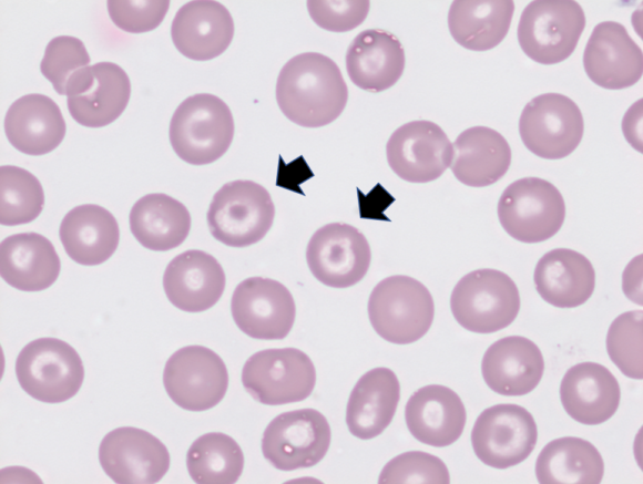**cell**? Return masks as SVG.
<instances>
[{
	"label": "cell",
	"mask_w": 643,
	"mask_h": 484,
	"mask_svg": "<svg viewBox=\"0 0 643 484\" xmlns=\"http://www.w3.org/2000/svg\"><path fill=\"white\" fill-rule=\"evenodd\" d=\"M276 101L283 114L303 127L334 122L348 101V87L338 65L327 55L304 52L282 68Z\"/></svg>",
	"instance_id": "obj_1"
},
{
	"label": "cell",
	"mask_w": 643,
	"mask_h": 484,
	"mask_svg": "<svg viewBox=\"0 0 643 484\" xmlns=\"http://www.w3.org/2000/svg\"><path fill=\"white\" fill-rule=\"evenodd\" d=\"M169 136L182 161L192 165L213 163L226 153L233 141V114L216 95H191L173 113Z\"/></svg>",
	"instance_id": "obj_2"
},
{
	"label": "cell",
	"mask_w": 643,
	"mask_h": 484,
	"mask_svg": "<svg viewBox=\"0 0 643 484\" xmlns=\"http://www.w3.org/2000/svg\"><path fill=\"white\" fill-rule=\"evenodd\" d=\"M368 317L378 336L396 344L412 343L430 329L433 298L415 278L395 275L380 280L368 300Z\"/></svg>",
	"instance_id": "obj_3"
},
{
	"label": "cell",
	"mask_w": 643,
	"mask_h": 484,
	"mask_svg": "<svg viewBox=\"0 0 643 484\" xmlns=\"http://www.w3.org/2000/svg\"><path fill=\"white\" fill-rule=\"evenodd\" d=\"M275 206L268 190L253 182L236 179L213 196L206 219L212 236L229 247H247L271 229Z\"/></svg>",
	"instance_id": "obj_4"
},
{
	"label": "cell",
	"mask_w": 643,
	"mask_h": 484,
	"mask_svg": "<svg viewBox=\"0 0 643 484\" xmlns=\"http://www.w3.org/2000/svg\"><path fill=\"white\" fill-rule=\"evenodd\" d=\"M450 308L456 321L476 333H492L510 326L520 310L516 282L497 269H476L455 286Z\"/></svg>",
	"instance_id": "obj_5"
},
{
	"label": "cell",
	"mask_w": 643,
	"mask_h": 484,
	"mask_svg": "<svg viewBox=\"0 0 643 484\" xmlns=\"http://www.w3.org/2000/svg\"><path fill=\"white\" fill-rule=\"evenodd\" d=\"M14 369L22 390L45 403L71 399L84 380L79 353L58 338H39L25 344L17 357Z\"/></svg>",
	"instance_id": "obj_6"
},
{
	"label": "cell",
	"mask_w": 643,
	"mask_h": 484,
	"mask_svg": "<svg viewBox=\"0 0 643 484\" xmlns=\"http://www.w3.org/2000/svg\"><path fill=\"white\" fill-rule=\"evenodd\" d=\"M584 28L585 14L579 2L531 1L521 13L517 38L527 56L552 65L573 53Z\"/></svg>",
	"instance_id": "obj_7"
},
{
	"label": "cell",
	"mask_w": 643,
	"mask_h": 484,
	"mask_svg": "<svg viewBox=\"0 0 643 484\" xmlns=\"http://www.w3.org/2000/svg\"><path fill=\"white\" fill-rule=\"evenodd\" d=\"M498 218L512 238L527 244L554 236L565 218L560 190L540 177H523L506 187L498 202Z\"/></svg>",
	"instance_id": "obj_8"
},
{
	"label": "cell",
	"mask_w": 643,
	"mask_h": 484,
	"mask_svg": "<svg viewBox=\"0 0 643 484\" xmlns=\"http://www.w3.org/2000/svg\"><path fill=\"white\" fill-rule=\"evenodd\" d=\"M242 383L253 399L263 404H288L312 394L316 370L310 358L299 349H265L246 360Z\"/></svg>",
	"instance_id": "obj_9"
},
{
	"label": "cell",
	"mask_w": 643,
	"mask_h": 484,
	"mask_svg": "<svg viewBox=\"0 0 643 484\" xmlns=\"http://www.w3.org/2000/svg\"><path fill=\"white\" fill-rule=\"evenodd\" d=\"M584 120L576 103L560 93H544L523 107L519 134L525 147L545 159L570 155L580 144Z\"/></svg>",
	"instance_id": "obj_10"
},
{
	"label": "cell",
	"mask_w": 643,
	"mask_h": 484,
	"mask_svg": "<svg viewBox=\"0 0 643 484\" xmlns=\"http://www.w3.org/2000/svg\"><path fill=\"white\" fill-rule=\"evenodd\" d=\"M538 429L533 415L518 404L484 409L471 431L472 450L486 465L504 470L523 462L534 450Z\"/></svg>",
	"instance_id": "obj_11"
},
{
	"label": "cell",
	"mask_w": 643,
	"mask_h": 484,
	"mask_svg": "<svg viewBox=\"0 0 643 484\" xmlns=\"http://www.w3.org/2000/svg\"><path fill=\"white\" fill-rule=\"evenodd\" d=\"M331 440L327 419L315 409L284 412L266 426L262 437L264 457L277 470L312 467L326 455Z\"/></svg>",
	"instance_id": "obj_12"
},
{
	"label": "cell",
	"mask_w": 643,
	"mask_h": 484,
	"mask_svg": "<svg viewBox=\"0 0 643 484\" xmlns=\"http://www.w3.org/2000/svg\"><path fill=\"white\" fill-rule=\"evenodd\" d=\"M163 384L167 395L187 411H206L221 402L228 388L223 359L197 344L176 350L166 361Z\"/></svg>",
	"instance_id": "obj_13"
},
{
	"label": "cell",
	"mask_w": 643,
	"mask_h": 484,
	"mask_svg": "<svg viewBox=\"0 0 643 484\" xmlns=\"http://www.w3.org/2000/svg\"><path fill=\"white\" fill-rule=\"evenodd\" d=\"M313 276L333 288H348L367 274L371 251L366 237L354 226L330 223L318 228L306 248Z\"/></svg>",
	"instance_id": "obj_14"
},
{
	"label": "cell",
	"mask_w": 643,
	"mask_h": 484,
	"mask_svg": "<svg viewBox=\"0 0 643 484\" xmlns=\"http://www.w3.org/2000/svg\"><path fill=\"white\" fill-rule=\"evenodd\" d=\"M231 311L239 330L258 340L284 339L296 316L290 291L279 281L264 277L246 278L236 286Z\"/></svg>",
	"instance_id": "obj_15"
},
{
	"label": "cell",
	"mask_w": 643,
	"mask_h": 484,
	"mask_svg": "<svg viewBox=\"0 0 643 484\" xmlns=\"http://www.w3.org/2000/svg\"><path fill=\"white\" fill-rule=\"evenodd\" d=\"M392 172L410 183H428L439 178L452 162L453 147L445 131L426 120L399 126L386 145Z\"/></svg>",
	"instance_id": "obj_16"
},
{
	"label": "cell",
	"mask_w": 643,
	"mask_h": 484,
	"mask_svg": "<svg viewBox=\"0 0 643 484\" xmlns=\"http://www.w3.org/2000/svg\"><path fill=\"white\" fill-rule=\"evenodd\" d=\"M105 474L119 484L157 483L170 468L166 446L142 429L122 426L109 432L99 446Z\"/></svg>",
	"instance_id": "obj_17"
},
{
	"label": "cell",
	"mask_w": 643,
	"mask_h": 484,
	"mask_svg": "<svg viewBox=\"0 0 643 484\" xmlns=\"http://www.w3.org/2000/svg\"><path fill=\"white\" fill-rule=\"evenodd\" d=\"M588 78L606 90H622L634 85L643 74L642 49L616 21L596 24L583 52Z\"/></svg>",
	"instance_id": "obj_18"
},
{
	"label": "cell",
	"mask_w": 643,
	"mask_h": 484,
	"mask_svg": "<svg viewBox=\"0 0 643 484\" xmlns=\"http://www.w3.org/2000/svg\"><path fill=\"white\" fill-rule=\"evenodd\" d=\"M225 272L215 257L190 249L175 256L166 266L163 288L169 301L186 312L212 308L225 289Z\"/></svg>",
	"instance_id": "obj_19"
},
{
	"label": "cell",
	"mask_w": 643,
	"mask_h": 484,
	"mask_svg": "<svg viewBox=\"0 0 643 484\" xmlns=\"http://www.w3.org/2000/svg\"><path fill=\"white\" fill-rule=\"evenodd\" d=\"M234 37V21L217 1H190L176 12L171 38L184 56L207 61L221 55Z\"/></svg>",
	"instance_id": "obj_20"
},
{
	"label": "cell",
	"mask_w": 643,
	"mask_h": 484,
	"mask_svg": "<svg viewBox=\"0 0 643 484\" xmlns=\"http://www.w3.org/2000/svg\"><path fill=\"white\" fill-rule=\"evenodd\" d=\"M405 420L411 435L419 442L445 447L462 434L467 412L460 397L450 388L428 384L409 398Z\"/></svg>",
	"instance_id": "obj_21"
},
{
	"label": "cell",
	"mask_w": 643,
	"mask_h": 484,
	"mask_svg": "<svg viewBox=\"0 0 643 484\" xmlns=\"http://www.w3.org/2000/svg\"><path fill=\"white\" fill-rule=\"evenodd\" d=\"M544 360L539 347L522 336H508L484 352L481 373L486 384L501 395H524L542 379Z\"/></svg>",
	"instance_id": "obj_22"
},
{
	"label": "cell",
	"mask_w": 643,
	"mask_h": 484,
	"mask_svg": "<svg viewBox=\"0 0 643 484\" xmlns=\"http://www.w3.org/2000/svg\"><path fill=\"white\" fill-rule=\"evenodd\" d=\"M560 399L573 420L585 425H598L616 412L621 389L606 367L588 361L568 369L560 384Z\"/></svg>",
	"instance_id": "obj_23"
},
{
	"label": "cell",
	"mask_w": 643,
	"mask_h": 484,
	"mask_svg": "<svg viewBox=\"0 0 643 484\" xmlns=\"http://www.w3.org/2000/svg\"><path fill=\"white\" fill-rule=\"evenodd\" d=\"M131 82L126 72L113 62L90 65L81 87L68 96L72 119L85 127H103L126 109Z\"/></svg>",
	"instance_id": "obj_24"
},
{
	"label": "cell",
	"mask_w": 643,
	"mask_h": 484,
	"mask_svg": "<svg viewBox=\"0 0 643 484\" xmlns=\"http://www.w3.org/2000/svg\"><path fill=\"white\" fill-rule=\"evenodd\" d=\"M405 50L392 33L368 29L355 37L346 52V70L359 89L382 92L401 78Z\"/></svg>",
	"instance_id": "obj_25"
},
{
	"label": "cell",
	"mask_w": 643,
	"mask_h": 484,
	"mask_svg": "<svg viewBox=\"0 0 643 484\" xmlns=\"http://www.w3.org/2000/svg\"><path fill=\"white\" fill-rule=\"evenodd\" d=\"M10 144L28 155H44L60 145L65 122L59 105L44 94H27L16 100L4 116Z\"/></svg>",
	"instance_id": "obj_26"
},
{
	"label": "cell",
	"mask_w": 643,
	"mask_h": 484,
	"mask_svg": "<svg viewBox=\"0 0 643 484\" xmlns=\"http://www.w3.org/2000/svg\"><path fill=\"white\" fill-rule=\"evenodd\" d=\"M61 261L52 243L37 233H20L0 244V275L11 287L41 291L59 277Z\"/></svg>",
	"instance_id": "obj_27"
},
{
	"label": "cell",
	"mask_w": 643,
	"mask_h": 484,
	"mask_svg": "<svg viewBox=\"0 0 643 484\" xmlns=\"http://www.w3.org/2000/svg\"><path fill=\"white\" fill-rule=\"evenodd\" d=\"M400 399V384L395 372L374 368L360 377L353 388L346 409L349 432L361 440L378 436L391 423Z\"/></svg>",
	"instance_id": "obj_28"
},
{
	"label": "cell",
	"mask_w": 643,
	"mask_h": 484,
	"mask_svg": "<svg viewBox=\"0 0 643 484\" xmlns=\"http://www.w3.org/2000/svg\"><path fill=\"white\" fill-rule=\"evenodd\" d=\"M533 280L545 302L558 308H575L592 296L595 271L591 261L579 251L555 248L539 259Z\"/></svg>",
	"instance_id": "obj_29"
},
{
	"label": "cell",
	"mask_w": 643,
	"mask_h": 484,
	"mask_svg": "<svg viewBox=\"0 0 643 484\" xmlns=\"http://www.w3.org/2000/svg\"><path fill=\"white\" fill-rule=\"evenodd\" d=\"M452 147L451 172L460 183L470 187L494 184L506 175L511 164L508 141L487 126L465 130Z\"/></svg>",
	"instance_id": "obj_30"
},
{
	"label": "cell",
	"mask_w": 643,
	"mask_h": 484,
	"mask_svg": "<svg viewBox=\"0 0 643 484\" xmlns=\"http://www.w3.org/2000/svg\"><path fill=\"white\" fill-rule=\"evenodd\" d=\"M59 237L67 255L76 264L96 266L116 250L120 229L115 217L104 207L84 204L63 217Z\"/></svg>",
	"instance_id": "obj_31"
},
{
	"label": "cell",
	"mask_w": 643,
	"mask_h": 484,
	"mask_svg": "<svg viewBox=\"0 0 643 484\" xmlns=\"http://www.w3.org/2000/svg\"><path fill=\"white\" fill-rule=\"evenodd\" d=\"M129 224L143 247L167 251L178 247L188 236L191 215L180 200L163 193H151L132 206Z\"/></svg>",
	"instance_id": "obj_32"
},
{
	"label": "cell",
	"mask_w": 643,
	"mask_h": 484,
	"mask_svg": "<svg viewBox=\"0 0 643 484\" xmlns=\"http://www.w3.org/2000/svg\"><path fill=\"white\" fill-rule=\"evenodd\" d=\"M513 11L511 0H456L449 8L448 28L461 47L488 51L508 34Z\"/></svg>",
	"instance_id": "obj_33"
},
{
	"label": "cell",
	"mask_w": 643,
	"mask_h": 484,
	"mask_svg": "<svg viewBox=\"0 0 643 484\" xmlns=\"http://www.w3.org/2000/svg\"><path fill=\"white\" fill-rule=\"evenodd\" d=\"M604 462L596 447L575 436L555 439L541 450L535 476L541 484H599Z\"/></svg>",
	"instance_id": "obj_34"
},
{
	"label": "cell",
	"mask_w": 643,
	"mask_h": 484,
	"mask_svg": "<svg viewBox=\"0 0 643 484\" xmlns=\"http://www.w3.org/2000/svg\"><path fill=\"white\" fill-rule=\"evenodd\" d=\"M186 466L198 484H233L244 468V454L238 443L222 432L198 436L190 446Z\"/></svg>",
	"instance_id": "obj_35"
},
{
	"label": "cell",
	"mask_w": 643,
	"mask_h": 484,
	"mask_svg": "<svg viewBox=\"0 0 643 484\" xmlns=\"http://www.w3.org/2000/svg\"><path fill=\"white\" fill-rule=\"evenodd\" d=\"M44 193L40 181L27 169L0 167V224L17 226L34 220L42 212Z\"/></svg>",
	"instance_id": "obj_36"
},
{
	"label": "cell",
	"mask_w": 643,
	"mask_h": 484,
	"mask_svg": "<svg viewBox=\"0 0 643 484\" xmlns=\"http://www.w3.org/2000/svg\"><path fill=\"white\" fill-rule=\"evenodd\" d=\"M89 63L90 55L80 39L59 35L47 44L40 71L58 94L70 96L81 87Z\"/></svg>",
	"instance_id": "obj_37"
},
{
	"label": "cell",
	"mask_w": 643,
	"mask_h": 484,
	"mask_svg": "<svg viewBox=\"0 0 643 484\" xmlns=\"http://www.w3.org/2000/svg\"><path fill=\"white\" fill-rule=\"evenodd\" d=\"M642 310L626 311L618 316L606 333L605 344L611 361L627 378H643Z\"/></svg>",
	"instance_id": "obj_38"
},
{
	"label": "cell",
	"mask_w": 643,
	"mask_h": 484,
	"mask_svg": "<svg viewBox=\"0 0 643 484\" xmlns=\"http://www.w3.org/2000/svg\"><path fill=\"white\" fill-rule=\"evenodd\" d=\"M378 483H450L449 471L438 456L409 451L390 460L381 470Z\"/></svg>",
	"instance_id": "obj_39"
},
{
	"label": "cell",
	"mask_w": 643,
	"mask_h": 484,
	"mask_svg": "<svg viewBox=\"0 0 643 484\" xmlns=\"http://www.w3.org/2000/svg\"><path fill=\"white\" fill-rule=\"evenodd\" d=\"M106 3L112 22L129 33H143L156 29L170 7L169 0H109Z\"/></svg>",
	"instance_id": "obj_40"
},
{
	"label": "cell",
	"mask_w": 643,
	"mask_h": 484,
	"mask_svg": "<svg viewBox=\"0 0 643 484\" xmlns=\"http://www.w3.org/2000/svg\"><path fill=\"white\" fill-rule=\"evenodd\" d=\"M306 3L313 21L331 32L354 30L364 22L370 8V2L366 0H309Z\"/></svg>",
	"instance_id": "obj_41"
}]
</instances>
